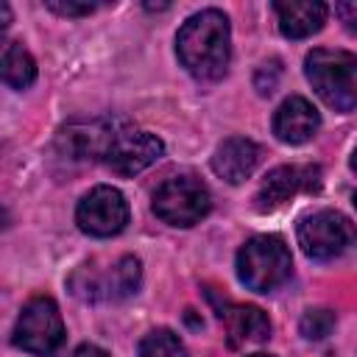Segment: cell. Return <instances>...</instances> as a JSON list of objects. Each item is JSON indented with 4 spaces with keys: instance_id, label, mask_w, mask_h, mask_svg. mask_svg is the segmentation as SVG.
Masks as SVG:
<instances>
[{
    "instance_id": "5",
    "label": "cell",
    "mask_w": 357,
    "mask_h": 357,
    "mask_svg": "<svg viewBox=\"0 0 357 357\" xmlns=\"http://www.w3.org/2000/svg\"><path fill=\"white\" fill-rule=\"evenodd\" d=\"M73 296L84 301H120L139 290L142 284V262L131 254L120 257L109 268H98L95 262L78 265L67 279Z\"/></svg>"
},
{
    "instance_id": "15",
    "label": "cell",
    "mask_w": 357,
    "mask_h": 357,
    "mask_svg": "<svg viewBox=\"0 0 357 357\" xmlns=\"http://www.w3.org/2000/svg\"><path fill=\"white\" fill-rule=\"evenodd\" d=\"M36 81V61L17 39H0V84L28 89Z\"/></svg>"
},
{
    "instance_id": "1",
    "label": "cell",
    "mask_w": 357,
    "mask_h": 357,
    "mask_svg": "<svg viewBox=\"0 0 357 357\" xmlns=\"http://www.w3.org/2000/svg\"><path fill=\"white\" fill-rule=\"evenodd\" d=\"M56 145L70 159L100 162L117 176H134L165 156V142L123 117L73 120L59 128Z\"/></svg>"
},
{
    "instance_id": "2",
    "label": "cell",
    "mask_w": 357,
    "mask_h": 357,
    "mask_svg": "<svg viewBox=\"0 0 357 357\" xmlns=\"http://www.w3.org/2000/svg\"><path fill=\"white\" fill-rule=\"evenodd\" d=\"M176 53L181 67L198 81H218L231 59V25L220 8H204L187 17L176 33Z\"/></svg>"
},
{
    "instance_id": "16",
    "label": "cell",
    "mask_w": 357,
    "mask_h": 357,
    "mask_svg": "<svg viewBox=\"0 0 357 357\" xmlns=\"http://www.w3.org/2000/svg\"><path fill=\"white\" fill-rule=\"evenodd\" d=\"M137 354L139 357H187V349L181 343V337L167 329V326H159V329H151L139 346H137Z\"/></svg>"
},
{
    "instance_id": "14",
    "label": "cell",
    "mask_w": 357,
    "mask_h": 357,
    "mask_svg": "<svg viewBox=\"0 0 357 357\" xmlns=\"http://www.w3.org/2000/svg\"><path fill=\"white\" fill-rule=\"evenodd\" d=\"M273 11L279 20V31L287 39H307L318 33L329 14V8L318 0H279L273 3Z\"/></svg>"
},
{
    "instance_id": "19",
    "label": "cell",
    "mask_w": 357,
    "mask_h": 357,
    "mask_svg": "<svg viewBox=\"0 0 357 357\" xmlns=\"http://www.w3.org/2000/svg\"><path fill=\"white\" fill-rule=\"evenodd\" d=\"M45 6L53 14H61V17H86L98 8L95 3H75V0H47Z\"/></svg>"
},
{
    "instance_id": "11",
    "label": "cell",
    "mask_w": 357,
    "mask_h": 357,
    "mask_svg": "<svg viewBox=\"0 0 357 357\" xmlns=\"http://www.w3.org/2000/svg\"><path fill=\"white\" fill-rule=\"evenodd\" d=\"M206 298L212 301L218 318L223 321L231 349H240V346H248V343H262V340L271 337V321L259 307L237 304L226 296H218L215 290H206Z\"/></svg>"
},
{
    "instance_id": "24",
    "label": "cell",
    "mask_w": 357,
    "mask_h": 357,
    "mask_svg": "<svg viewBox=\"0 0 357 357\" xmlns=\"http://www.w3.org/2000/svg\"><path fill=\"white\" fill-rule=\"evenodd\" d=\"M248 357H273V354H265V351H257V354H248Z\"/></svg>"
},
{
    "instance_id": "17",
    "label": "cell",
    "mask_w": 357,
    "mask_h": 357,
    "mask_svg": "<svg viewBox=\"0 0 357 357\" xmlns=\"http://www.w3.org/2000/svg\"><path fill=\"white\" fill-rule=\"evenodd\" d=\"M335 324H337V315H335L332 310H326V307H315V310H307V312L301 315V321H298V332H301L307 340H324V337L332 335Z\"/></svg>"
},
{
    "instance_id": "7",
    "label": "cell",
    "mask_w": 357,
    "mask_h": 357,
    "mask_svg": "<svg viewBox=\"0 0 357 357\" xmlns=\"http://www.w3.org/2000/svg\"><path fill=\"white\" fill-rule=\"evenodd\" d=\"M11 340L17 349L28 354H36V357L53 354L64 343V321H61L59 304L50 296H33L22 307L14 324Z\"/></svg>"
},
{
    "instance_id": "18",
    "label": "cell",
    "mask_w": 357,
    "mask_h": 357,
    "mask_svg": "<svg viewBox=\"0 0 357 357\" xmlns=\"http://www.w3.org/2000/svg\"><path fill=\"white\" fill-rule=\"evenodd\" d=\"M279 75H282V67H279L276 59L259 64L257 73H254V86H257V92H259V95H271V92L276 89V84H279Z\"/></svg>"
},
{
    "instance_id": "22",
    "label": "cell",
    "mask_w": 357,
    "mask_h": 357,
    "mask_svg": "<svg viewBox=\"0 0 357 357\" xmlns=\"http://www.w3.org/2000/svg\"><path fill=\"white\" fill-rule=\"evenodd\" d=\"M8 25H11V8H8L6 3H0V39H3V33L8 31Z\"/></svg>"
},
{
    "instance_id": "13",
    "label": "cell",
    "mask_w": 357,
    "mask_h": 357,
    "mask_svg": "<svg viewBox=\"0 0 357 357\" xmlns=\"http://www.w3.org/2000/svg\"><path fill=\"white\" fill-rule=\"evenodd\" d=\"M259 145L248 137H229L215 148L212 156V170L229 181V184H243L259 165Z\"/></svg>"
},
{
    "instance_id": "12",
    "label": "cell",
    "mask_w": 357,
    "mask_h": 357,
    "mask_svg": "<svg viewBox=\"0 0 357 357\" xmlns=\"http://www.w3.org/2000/svg\"><path fill=\"white\" fill-rule=\"evenodd\" d=\"M318 128H321V114L301 95H290L273 112V134H276V139H282L287 145L310 142L318 134Z\"/></svg>"
},
{
    "instance_id": "21",
    "label": "cell",
    "mask_w": 357,
    "mask_h": 357,
    "mask_svg": "<svg viewBox=\"0 0 357 357\" xmlns=\"http://www.w3.org/2000/svg\"><path fill=\"white\" fill-rule=\"evenodd\" d=\"M335 14H343L346 28L354 31V17H357V6H354V3H340V6H335Z\"/></svg>"
},
{
    "instance_id": "3",
    "label": "cell",
    "mask_w": 357,
    "mask_h": 357,
    "mask_svg": "<svg viewBox=\"0 0 357 357\" xmlns=\"http://www.w3.org/2000/svg\"><path fill=\"white\" fill-rule=\"evenodd\" d=\"M304 75L315 95L335 112H351L357 106V59L349 50L315 47L304 59Z\"/></svg>"
},
{
    "instance_id": "23",
    "label": "cell",
    "mask_w": 357,
    "mask_h": 357,
    "mask_svg": "<svg viewBox=\"0 0 357 357\" xmlns=\"http://www.w3.org/2000/svg\"><path fill=\"white\" fill-rule=\"evenodd\" d=\"M8 226H11V212H8V209L0 204V231H6Z\"/></svg>"
},
{
    "instance_id": "6",
    "label": "cell",
    "mask_w": 357,
    "mask_h": 357,
    "mask_svg": "<svg viewBox=\"0 0 357 357\" xmlns=\"http://www.w3.org/2000/svg\"><path fill=\"white\" fill-rule=\"evenodd\" d=\"M153 215L170 226H195L212 209V192L198 176H173L153 192Z\"/></svg>"
},
{
    "instance_id": "8",
    "label": "cell",
    "mask_w": 357,
    "mask_h": 357,
    "mask_svg": "<svg viewBox=\"0 0 357 357\" xmlns=\"http://www.w3.org/2000/svg\"><path fill=\"white\" fill-rule=\"evenodd\" d=\"M298 245L310 259L329 262L354 243V223L337 209H318L298 220Z\"/></svg>"
},
{
    "instance_id": "9",
    "label": "cell",
    "mask_w": 357,
    "mask_h": 357,
    "mask_svg": "<svg viewBox=\"0 0 357 357\" xmlns=\"http://www.w3.org/2000/svg\"><path fill=\"white\" fill-rule=\"evenodd\" d=\"M128 201L117 187L98 184L92 187L75 209V223L89 237H114L128 226Z\"/></svg>"
},
{
    "instance_id": "10",
    "label": "cell",
    "mask_w": 357,
    "mask_h": 357,
    "mask_svg": "<svg viewBox=\"0 0 357 357\" xmlns=\"http://www.w3.org/2000/svg\"><path fill=\"white\" fill-rule=\"evenodd\" d=\"M321 167L318 165H282V167H273L257 195H254V206L259 212H273L279 209L282 204H287L293 195L298 192H318L321 190Z\"/></svg>"
},
{
    "instance_id": "20",
    "label": "cell",
    "mask_w": 357,
    "mask_h": 357,
    "mask_svg": "<svg viewBox=\"0 0 357 357\" xmlns=\"http://www.w3.org/2000/svg\"><path fill=\"white\" fill-rule=\"evenodd\" d=\"M70 357H112L106 349H100V346H95V343H81V346H75L73 351H70Z\"/></svg>"
},
{
    "instance_id": "4",
    "label": "cell",
    "mask_w": 357,
    "mask_h": 357,
    "mask_svg": "<svg viewBox=\"0 0 357 357\" xmlns=\"http://www.w3.org/2000/svg\"><path fill=\"white\" fill-rule=\"evenodd\" d=\"M293 276V257L279 234H254L237 251V279L254 293H273Z\"/></svg>"
}]
</instances>
